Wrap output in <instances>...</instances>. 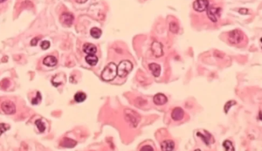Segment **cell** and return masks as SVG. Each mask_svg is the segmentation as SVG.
<instances>
[{"mask_svg": "<svg viewBox=\"0 0 262 151\" xmlns=\"http://www.w3.org/2000/svg\"><path fill=\"white\" fill-rule=\"evenodd\" d=\"M132 69H133V64L131 61L128 59L122 60L119 66L117 67V75L121 78H124L130 73Z\"/></svg>", "mask_w": 262, "mask_h": 151, "instance_id": "cell-2", "label": "cell"}, {"mask_svg": "<svg viewBox=\"0 0 262 151\" xmlns=\"http://www.w3.org/2000/svg\"><path fill=\"white\" fill-rule=\"evenodd\" d=\"M76 144H77V143L74 142V140H71V139H68V138H65L60 145L63 146V147H65V148H74Z\"/></svg>", "mask_w": 262, "mask_h": 151, "instance_id": "cell-18", "label": "cell"}, {"mask_svg": "<svg viewBox=\"0 0 262 151\" xmlns=\"http://www.w3.org/2000/svg\"><path fill=\"white\" fill-rule=\"evenodd\" d=\"M209 6L208 0H196L193 4V8L198 12H203L207 10Z\"/></svg>", "mask_w": 262, "mask_h": 151, "instance_id": "cell-8", "label": "cell"}, {"mask_svg": "<svg viewBox=\"0 0 262 151\" xmlns=\"http://www.w3.org/2000/svg\"><path fill=\"white\" fill-rule=\"evenodd\" d=\"M40 46L43 50H47L50 47V42L47 41V40H45V41H43V42L41 43Z\"/></svg>", "mask_w": 262, "mask_h": 151, "instance_id": "cell-26", "label": "cell"}, {"mask_svg": "<svg viewBox=\"0 0 262 151\" xmlns=\"http://www.w3.org/2000/svg\"><path fill=\"white\" fill-rule=\"evenodd\" d=\"M87 99V94L83 92H78L74 94V101L78 103H81L86 101Z\"/></svg>", "mask_w": 262, "mask_h": 151, "instance_id": "cell-17", "label": "cell"}, {"mask_svg": "<svg viewBox=\"0 0 262 151\" xmlns=\"http://www.w3.org/2000/svg\"><path fill=\"white\" fill-rule=\"evenodd\" d=\"M38 40H39V38H36V39H33V40L31 41V45L32 46H36L37 45V42H38Z\"/></svg>", "mask_w": 262, "mask_h": 151, "instance_id": "cell-30", "label": "cell"}, {"mask_svg": "<svg viewBox=\"0 0 262 151\" xmlns=\"http://www.w3.org/2000/svg\"><path fill=\"white\" fill-rule=\"evenodd\" d=\"M151 51L153 55L156 58H160L164 55V49H163V45L158 41H154L151 45Z\"/></svg>", "mask_w": 262, "mask_h": 151, "instance_id": "cell-7", "label": "cell"}, {"mask_svg": "<svg viewBox=\"0 0 262 151\" xmlns=\"http://www.w3.org/2000/svg\"><path fill=\"white\" fill-rule=\"evenodd\" d=\"M141 150L142 151H145V150L153 151L154 149H153V148H152V147H150V146H144V147H142V148L141 149Z\"/></svg>", "mask_w": 262, "mask_h": 151, "instance_id": "cell-28", "label": "cell"}, {"mask_svg": "<svg viewBox=\"0 0 262 151\" xmlns=\"http://www.w3.org/2000/svg\"><path fill=\"white\" fill-rule=\"evenodd\" d=\"M223 146H224L225 149L226 151H234L233 145H232V143H231V141H229V140L225 141L224 143H223Z\"/></svg>", "mask_w": 262, "mask_h": 151, "instance_id": "cell-20", "label": "cell"}, {"mask_svg": "<svg viewBox=\"0 0 262 151\" xmlns=\"http://www.w3.org/2000/svg\"><path fill=\"white\" fill-rule=\"evenodd\" d=\"M184 116V111L181 108H175L172 110L171 118L174 121H181Z\"/></svg>", "mask_w": 262, "mask_h": 151, "instance_id": "cell-10", "label": "cell"}, {"mask_svg": "<svg viewBox=\"0 0 262 151\" xmlns=\"http://www.w3.org/2000/svg\"><path fill=\"white\" fill-rule=\"evenodd\" d=\"M149 68L151 71L152 74L155 77H159L160 74H161V67L160 65L156 64V63H151L149 65Z\"/></svg>", "mask_w": 262, "mask_h": 151, "instance_id": "cell-15", "label": "cell"}, {"mask_svg": "<svg viewBox=\"0 0 262 151\" xmlns=\"http://www.w3.org/2000/svg\"><path fill=\"white\" fill-rule=\"evenodd\" d=\"M236 104V101H228V102H226V104H225V114H227L228 113V111H229V109L230 108H232L233 105H235Z\"/></svg>", "mask_w": 262, "mask_h": 151, "instance_id": "cell-25", "label": "cell"}, {"mask_svg": "<svg viewBox=\"0 0 262 151\" xmlns=\"http://www.w3.org/2000/svg\"><path fill=\"white\" fill-rule=\"evenodd\" d=\"M129 112H130V113H128V111L125 110V115H127L126 118H127L128 121L130 122L131 125L134 127H136L137 126V123H138V121H139V118H136V112L131 111V110H129Z\"/></svg>", "mask_w": 262, "mask_h": 151, "instance_id": "cell-9", "label": "cell"}, {"mask_svg": "<svg viewBox=\"0 0 262 151\" xmlns=\"http://www.w3.org/2000/svg\"><path fill=\"white\" fill-rule=\"evenodd\" d=\"M85 60L88 65L94 67L98 63V57L95 54H88L85 58Z\"/></svg>", "mask_w": 262, "mask_h": 151, "instance_id": "cell-16", "label": "cell"}, {"mask_svg": "<svg viewBox=\"0 0 262 151\" xmlns=\"http://www.w3.org/2000/svg\"><path fill=\"white\" fill-rule=\"evenodd\" d=\"M88 0H75V2H77L78 4H84V3H86Z\"/></svg>", "mask_w": 262, "mask_h": 151, "instance_id": "cell-31", "label": "cell"}, {"mask_svg": "<svg viewBox=\"0 0 262 151\" xmlns=\"http://www.w3.org/2000/svg\"><path fill=\"white\" fill-rule=\"evenodd\" d=\"M83 52L87 54H95L97 52V47L90 43H86L83 46Z\"/></svg>", "mask_w": 262, "mask_h": 151, "instance_id": "cell-13", "label": "cell"}, {"mask_svg": "<svg viewBox=\"0 0 262 151\" xmlns=\"http://www.w3.org/2000/svg\"><path fill=\"white\" fill-rule=\"evenodd\" d=\"M5 1H6V0H0V3H3V2H5Z\"/></svg>", "mask_w": 262, "mask_h": 151, "instance_id": "cell-32", "label": "cell"}, {"mask_svg": "<svg viewBox=\"0 0 262 151\" xmlns=\"http://www.w3.org/2000/svg\"><path fill=\"white\" fill-rule=\"evenodd\" d=\"M244 33L239 31V30H234L232 31L229 33L228 36V40L230 43L233 44V45H238L239 43H241L244 39Z\"/></svg>", "mask_w": 262, "mask_h": 151, "instance_id": "cell-3", "label": "cell"}, {"mask_svg": "<svg viewBox=\"0 0 262 151\" xmlns=\"http://www.w3.org/2000/svg\"><path fill=\"white\" fill-rule=\"evenodd\" d=\"M101 30L98 28V27H93L90 30V34L91 36L94 38V39H99L101 36Z\"/></svg>", "mask_w": 262, "mask_h": 151, "instance_id": "cell-19", "label": "cell"}, {"mask_svg": "<svg viewBox=\"0 0 262 151\" xmlns=\"http://www.w3.org/2000/svg\"><path fill=\"white\" fill-rule=\"evenodd\" d=\"M197 136H199V137H201V138L203 139V141L205 142V143L206 144V145H209V144H210V142H209V138H206L204 134H200V133H197Z\"/></svg>", "mask_w": 262, "mask_h": 151, "instance_id": "cell-27", "label": "cell"}, {"mask_svg": "<svg viewBox=\"0 0 262 151\" xmlns=\"http://www.w3.org/2000/svg\"><path fill=\"white\" fill-rule=\"evenodd\" d=\"M153 101L156 105L162 106V105H164L167 103L168 98L166 97V95H164V93H156L153 98Z\"/></svg>", "mask_w": 262, "mask_h": 151, "instance_id": "cell-11", "label": "cell"}, {"mask_svg": "<svg viewBox=\"0 0 262 151\" xmlns=\"http://www.w3.org/2000/svg\"><path fill=\"white\" fill-rule=\"evenodd\" d=\"M35 124H36V126L38 127V128H39V130H40V132H44L45 131V129H46V126H45V124L42 122V121L41 120H37L36 121H35Z\"/></svg>", "mask_w": 262, "mask_h": 151, "instance_id": "cell-22", "label": "cell"}, {"mask_svg": "<svg viewBox=\"0 0 262 151\" xmlns=\"http://www.w3.org/2000/svg\"><path fill=\"white\" fill-rule=\"evenodd\" d=\"M1 109L6 115H13L16 112V106L12 101H5L1 104Z\"/></svg>", "mask_w": 262, "mask_h": 151, "instance_id": "cell-5", "label": "cell"}, {"mask_svg": "<svg viewBox=\"0 0 262 151\" xmlns=\"http://www.w3.org/2000/svg\"><path fill=\"white\" fill-rule=\"evenodd\" d=\"M206 11H207V16L210 18V20L213 23L218 22V19L220 16L221 8L215 7V6H208Z\"/></svg>", "mask_w": 262, "mask_h": 151, "instance_id": "cell-4", "label": "cell"}, {"mask_svg": "<svg viewBox=\"0 0 262 151\" xmlns=\"http://www.w3.org/2000/svg\"><path fill=\"white\" fill-rule=\"evenodd\" d=\"M178 29H179L178 25H177L176 22L172 21V22L170 23V30H171V33H177L178 32Z\"/></svg>", "mask_w": 262, "mask_h": 151, "instance_id": "cell-21", "label": "cell"}, {"mask_svg": "<svg viewBox=\"0 0 262 151\" xmlns=\"http://www.w3.org/2000/svg\"><path fill=\"white\" fill-rule=\"evenodd\" d=\"M10 129V126L8 124H5V123H0V136L2 134H4L5 131H7Z\"/></svg>", "mask_w": 262, "mask_h": 151, "instance_id": "cell-24", "label": "cell"}, {"mask_svg": "<svg viewBox=\"0 0 262 151\" xmlns=\"http://www.w3.org/2000/svg\"><path fill=\"white\" fill-rule=\"evenodd\" d=\"M59 21L66 27H70L74 22V16L69 12H63L59 17Z\"/></svg>", "mask_w": 262, "mask_h": 151, "instance_id": "cell-6", "label": "cell"}, {"mask_svg": "<svg viewBox=\"0 0 262 151\" xmlns=\"http://www.w3.org/2000/svg\"><path fill=\"white\" fill-rule=\"evenodd\" d=\"M41 100H42V97H41V94L40 92H37V97L33 98V101H32V104L33 105H38L40 103Z\"/></svg>", "mask_w": 262, "mask_h": 151, "instance_id": "cell-23", "label": "cell"}, {"mask_svg": "<svg viewBox=\"0 0 262 151\" xmlns=\"http://www.w3.org/2000/svg\"><path fill=\"white\" fill-rule=\"evenodd\" d=\"M161 149L164 151H172L175 149V143L172 140H164L161 143Z\"/></svg>", "mask_w": 262, "mask_h": 151, "instance_id": "cell-12", "label": "cell"}, {"mask_svg": "<svg viewBox=\"0 0 262 151\" xmlns=\"http://www.w3.org/2000/svg\"><path fill=\"white\" fill-rule=\"evenodd\" d=\"M238 12H239L240 14H242V15H245V14H246V13L248 12V10L245 8H241L238 10Z\"/></svg>", "mask_w": 262, "mask_h": 151, "instance_id": "cell-29", "label": "cell"}, {"mask_svg": "<svg viewBox=\"0 0 262 151\" xmlns=\"http://www.w3.org/2000/svg\"><path fill=\"white\" fill-rule=\"evenodd\" d=\"M57 59H56L54 56H52V55H51V56H46V57L44 59V60H43V64H44L45 66L49 67H55V66L57 65Z\"/></svg>", "mask_w": 262, "mask_h": 151, "instance_id": "cell-14", "label": "cell"}, {"mask_svg": "<svg viewBox=\"0 0 262 151\" xmlns=\"http://www.w3.org/2000/svg\"><path fill=\"white\" fill-rule=\"evenodd\" d=\"M117 75V66L115 63L110 62L104 67L101 73V79L105 81H111Z\"/></svg>", "mask_w": 262, "mask_h": 151, "instance_id": "cell-1", "label": "cell"}]
</instances>
